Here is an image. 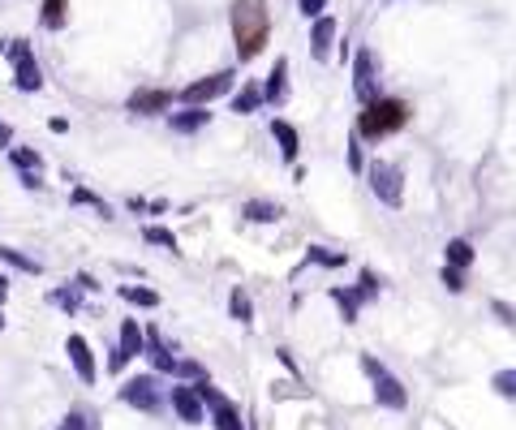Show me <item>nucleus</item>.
I'll use <instances>...</instances> for the list:
<instances>
[{
  "label": "nucleus",
  "instance_id": "obj_13",
  "mask_svg": "<svg viewBox=\"0 0 516 430\" xmlns=\"http://www.w3.org/2000/svg\"><path fill=\"white\" fill-rule=\"evenodd\" d=\"M172 409H177V418L190 422V426H198V422H203V413H207L194 387H172Z\"/></svg>",
  "mask_w": 516,
  "mask_h": 430
},
{
  "label": "nucleus",
  "instance_id": "obj_10",
  "mask_svg": "<svg viewBox=\"0 0 516 430\" xmlns=\"http://www.w3.org/2000/svg\"><path fill=\"white\" fill-rule=\"evenodd\" d=\"M142 353V332H138V323L134 319H125L121 323V344H117V353H112V370H117V375H121V370H125V362H129V357H138Z\"/></svg>",
  "mask_w": 516,
  "mask_h": 430
},
{
  "label": "nucleus",
  "instance_id": "obj_5",
  "mask_svg": "<svg viewBox=\"0 0 516 430\" xmlns=\"http://www.w3.org/2000/svg\"><path fill=\"white\" fill-rule=\"evenodd\" d=\"M9 61H13V82L22 86V91H39L43 86V74H39V65H35V52H31V43L26 39H9Z\"/></svg>",
  "mask_w": 516,
  "mask_h": 430
},
{
  "label": "nucleus",
  "instance_id": "obj_15",
  "mask_svg": "<svg viewBox=\"0 0 516 430\" xmlns=\"http://www.w3.org/2000/svg\"><path fill=\"white\" fill-rule=\"evenodd\" d=\"M332 39H336V22L332 18H314V31H310V52L327 61L332 56Z\"/></svg>",
  "mask_w": 516,
  "mask_h": 430
},
{
  "label": "nucleus",
  "instance_id": "obj_29",
  "mask_svg": "<svg viewBox=\"0 0 516 430\" xmlns=\"http://www.w3.org/2000/svg\"><path fill=\"white\" fill-rule=\"evenodd\" d=\"M491 387L499 396H508V400H516V370H499V375L491 379Z\"/></svg>",
  "mask_w": 516,
  "mask_h": 430
},
{
  "label": "nucleus",
  "instance_id": "obj_17",
  "mask_svg": "<svg viewBox=\"0 0 516 430\" xmlns=\"http://www.w3.org/2000/svg\"><path fill=\"white\" fill-rule=\"evenodd\" d=\"M211 121V112L207 108H185V112H172V129H177V134H194V129H203Z\"/></svg>",
  "mask_w": 516,
  "mask_h": 430
},
{
  "label": "nucleus",
  "instance_id": "obj_2",
  "mask_svg": "<svg viewBox=\"0 0 516 430\" xmlns=\"http://www.w3.org/2000/svg\"><path fill=\"white\" fill-rule=\"evenodd\" d=\"M405 121H409V104L405 99H370L366 104V112L357 117V134L362 138H387V134H396V129H405Z\"/></svg>",
  "mask_w": 516,
  "mask_h": 430
},
{
  "label": "nucleus",
  "instance_id": "obj_18",
  "mask_svg": "<svg viewBox=\"0 0 516 430\" xmlns=\"http://www.w3.org/2000/svg\"><path fill=\"white\" fill-rule=\"evenodd\" d=\"M271 138L280 142V155H284V160H297L301 138H297V129H293L289 121H271Z\"/></svg>",
  "mask_w": 516,
  "mask_h": 430
},
{
  "label": "nucleus",
  "instance_id": "obj_38",
  "mask_svg": "<svg viewBox=\"0 0 516 430\" xmlns=\"http://www.w3.org/2000/svg\"><path fill=\"white\" fill-rule=\"evenodd\" d=\"M5 293H9V284H5V276H0V301H5Z\"/></svg>",
  "mask_w": 516,
  "mask_h": 430
},
{
  "label": "nucleus",
  "instance_id": "obj_4",
  "mask_svg": "<svg viewBox=\"0 0 516 430\" xmlns=\"http://www.w3.org/2000/svg\"><path fill=\"white\" fill-rule=\"evenodd\" d=\"M366 177H370V194H375L383 207H400V203H405V181H400V168L396 164L375 160V164L366 168Z\"/></svg>",
  "mask_w": 516,
  "mask_h": 430
},
{
  "label": "nucleus",
  "instance_id": "obj_33",
  "mask_svg": "<svg viewBox=\"0 0 516 430\" xmlns=\"http://www.w3.org/2000/svg\"><path fill=\"white\" fill-rule=\"evenodd\" d=\"M310 258H314V263H323V267H340V263H344V254H327L323 246H314Z\"/></svg>",
  "mask_w": 516,
  "mask_h": 430
},
{
  "label": "nucleus",
  "instance_id": "obj_36",
  "mask_svg": "<svg viewBox=\"0 0 516 430\" xmlns=\"http://www.w3.org/2000/svg\"><path fill=\"white\" fill-rule=\"evenodd\" d=\"M495 314H504V323H516V310L504 306V301H495Z\"/></svg>",
  "mask_w": 516,
  "mask_h": 430
},
{
  "label": "nucleus",
  "instance_id": "obj_27",
  "mask_svg": "<svg viewBox=\"0 0 516 430\" xmlns=\"http://www.w3.org/2000/svg\"><path fill=\"white\" fill-rule=\"evenodd\" d=\"M43 26H65V0H43Z\"/></svg>",
  "mask_w": 516,
  "mask_h": 430
},
{
  "label": "nucleus",
  "instance_id": "obj_23",
  "mask_svg": "<svg viewBox=\"0 0 516 430\" xmlns=\"http://www.w3.org/2000/svg\"><path fill=\"white\" fill-rule=\"evenodd\" d=\"M56 430H99V418H95L91 409H74L61 426H56Z\"/></svg>",
  "mask_w": 516,
  "mask_h": 430
},
{
  "label": "nucleus",
  "instance_id": "obj_31",
  "mask_svg": "<svg viewBox=\"0 0 516 430\" xmlns=\"http://www.w3.org/2000/svg\"><path fill=\"white\" fill-rule=\"evenodd\" d=\"M443 284H448V293H465V276L456 267H443V276H439Z\"/></svg>",
  "mask_w": 516,
  "mask_h": 430
},
{
  "label": "nucleus",
  "instance_id": "obj_14",
  "mask_svg": "<svg viewBox=\"0 0 516 430\" xmlns=\"http://www.w3.org/2000/svg\"><path fill=\"white\" fill-rule=\"evenodd\" d=\"M263 99H267V104H276V108L284 104V99H289V61H284V56L276 61V69H271V74H267Z\"/></svg>",
  "mask_w": 516,
  "mask_h": 430
},
{
  "label": "nucleus",
  "instance_id": "obj_35",
  "mask_svg": "<svg viewBox=\"0 0 516 430\" xmlns=\"http://www.w3.org/2000/svg\"><path fill=\"white\" fill-rule=\"evenodd\" d=\"M349 164H353V172H362V147H357V138L349 142Z\"/></svg>",
  "mask_w": 516,
  "mask_h": 430
},
{
  "label": "nucleus",
  "instance_id": "obj_28",
  "mask_svg": "<svg viewBox=\"0 0 516 430\" xmlns=\"http://www.w3.org/2000/svg\"><path fill=\"white\" fill-rule=\"evenodd\" d=\"M228 310H233V319H237V323H250V314H254V306H250V297H246V293H241V289H237L233 297H228Z\"/></svg>",
  "mask_w": 516,
  "mask_h": 430
},
{
  "label": "nucleus",
  "instance_id": "obj_8",
  "mask_svg": "<svg viewBox=\"0 0 516 430\" xmlns=\"http://www.w3.org/2000/svg\"><path fill=\"white\" fill-rule=\"evenodd\" d=\"M198 400H203V409H211V418H215V430H241V413L233 409V400L220 396L207 379H198Z\"/></svg>",
  "mask_w": 516,
  "mask_h": 430
},
{
  "label": "nucleus",
  "instance_id": "obj_32",
  "mask_svg": "<svg viewBox=\"0 0 516 430\" xmlns=\"http://www.w3.org/2000/svg\"><path fill=\"white\" fill-rule=\"evenodd\" d=\"M297 9H301V18H323L327 0H297Z\"/></svg>",
  "mask_w": 516,
  "mask_h": 430
},
{
  "label": "nucleus",
  "instance_id": "obj_7",
  "mask_svg": "<svg viewBox=\"0 0 516 430\" xmlns=\"http://www.w3.org/2000/svg\"><path fill=\"white\" fill-rule=\"evenodd\" d=\"M121 400H125V405H134V409H142V413H160V405H164L160 379H155V375L129 379V383L121 387Z\"/></svg>",
  "mask_w": 516,
  "mask_h": 430
},
{
  "label": "nucleus",
  "instance_id": "obj_3",
  "mask_svg": "<svg viewBox=\"0 0 516 430\" xmlns=\"http://www.w3.org/2000/svg\"><path fill=\"white\" fill-rule=\"evenodd\" d=\"M362 370L370 375V383H375V400L383 409H405L409 405V392H405V383H400L392 370H387L383 362H375V357H362Z\"/></svg>",
  "mask_w": 516,
  "mask_h": 430
},
{
  "label": "nucleus",
  "instance_id": "obj_24",
  "mask_svg": "<svg viewBox=\"0 0 516 430\" xmlns=\"http://www.w3.org/2000/svg\"><path fill=\"white\" fill-rule=\"evenodd\" d=\"M121 297L129 301V306H160V297H155L151 289H138V284H121Z\"/></svg>",
  "mask_w": 516,
  "mask_h": 430
},
{
  "label": "nucleus",
  "instance_id": "obj_19",
  "mask_svg": "<svg viewBox=\"0 0 516 430\" xmlns=\"http://www.w3.org/2000/svg\"><path fill=\"white\" fill-rule=\"evenodd\" d=\"M241 215L254 224H271V220H280V203H267V198H250L246 207H241Z\"/></svg>",
  "mask_w": 516,
  "mask_h": 430
},
{
  "label": "nucleus",
  "instance_id": "obj_11",
  "mask_svg": "<svg viewBox=\"0 0 516 430\" xmlns=\"http://www.w3.org/2000/svg\"><path fill=\"white\" fill-rule=\"evenodd\" d=\"M168 108H172V91H155V86H147V91L129 95V112H138V117H155V112H168Z\"/></svg>",
  "mask_w": 516,
  "mask_h": 430
},
{
  "label": "nucleus",
  "instance_id": "obj_25",
  "mask_svg": "<svg viewBox=\"0 0 516 430\" xmlns=\"http://www.w3.org/2000/svg\"><path fill=\"white\" fill-rule=\"evenodd\" d=\"M0 258H5V263H13L18 271H26V276H39V263H35V258H26V254H18V250L0 246Z\"/></svg>",
  "mask_w": 516,
  "mask_h": 430
},
{
  "label": "nucleus",
  "instance_id": "obj_6",
  "mask_svg": "<svg viewBox=\"0 0 516 430\" xmlns=\"http://www.w3.org/2000/svg\"><path fill=\"white\" fill-rule=\"evenodd\" d=\"M233 82H237L233 69H220V74H207V78L190 82L181 91V99H185V104H194V108H203V104H211V99H220V95L233 91Z\"/></svg>",
  "mask_w": 516,
  "mask_h": 430
},
{
  "label": "nucleus",
  "instance_id": "obj_26",
  "mask_svg": "<svg viewBox=\"0 0 516 430\" xmlns=\"http://www.w3.org/2000/svg\"><path fill=\"white\" fill-rule=\"evenodd\" d=\"M9 160H13V168H22V172H39V168H43L39 155H35V151H26V147L9 151Z\"/></svg>",
  "mask_w": 516,
  "mask_h": 430
},
{
  "label": "nucleus",
  "instance_id": "obj_30",
  "mask_svg": "<svg viewBox=\"0 0 516 430\" xmlns=\"http://www.w3.org/2000/svg\"><path fill=\"white\" fill-rule=\"evenodd\" d=\"M142 237H147V241H151V246L177 250V237H172V233H168V228H155V224H151V228H142Z\"/></svg>",
  "mask_w": 516,
  "mask_h": 430
},
{
  "label": "nucleus",
  "instance_id": "obj_9",
  "mask_svg": "<svg viewBox=\"0 0 516 430\" xmlns=\"http://www.w3.org/2000/svg\"><path fill=\"white\" fill-rule=\"evenodd\" d=\"M353 91L362 104H370V99H379V65H375V52L362 48L353 61Z\"/></svg>",
  "mask_w": 516,
  "mask_h": 430
},
{
  "label": "nucleus",
  "instance_id": "obj_37",
  "mask_svg": "<svg viewBox=\"0 0 516 430\" xmlns=\"http://www.w3.org/2000/svg\"><path fill=\"white\" fill-rule=\"evenodd\" d=\"M22 185H26V190H39V185H43L39 172H22Z\"/></svg>",
  "mask_w": 516,
  "mask_h": 430
},
{
  "label": "nucleus",
  "instance_id": "obj_39",
  "mask_svg": "<svg viewBox=\"0 0 516 430\" xmlns=\"http://www.w3.org/2000/svg\"><path fill=\"white\" fill-rule=\"evenodd\" d=\"M0 327H5V314H0Z\"/></svg>",
  "mask_w": 516,
  "mask_h": 430
},
{
  "label": "nucleus",
  "instance_id": "obj_34",
  "mask_svg": "<svg viewBox=\"0 0 516 430\" xmlns=\"http://www.w3.org/2000/svg\"><path fill=\"white\" fill-rule=\"evenodd\" d=\"M52 301H56V306H61V310H78V293H74V289L52 293Z\"/></svg>",
  "mask_w": 516,
  "mask_h": 430
},
{
  "label": "nucleus",
  "instance_id": "obj_1",
  "mask_svg": "<svg viewBox=\"0 0 516 430\" xmlns=\"http://www.w3.org/2000/svg\"><path fill=\"white\" fill-rule=\"evenodd\" d=\"M233 43H237V56L241 61H254L258 52L267 48V35H271V13H267V0H233Z\"/></svg>",
  "mask_w": 516,
  "mask_h": 430
},
{
  "label": "nucleus",
  "instance_id": "obj_22",
  "mask_svg": "<svg viewBox=\"0 0 516 430\" xmlns=\"http://www.w3.org/2000/svg\"><path fill=\"white\" fill-rule=\"evenodd\" d=\"M332 297H336V306L344 310V323H353V319H357V306L366 301L357 289H332Z\"/></svg>",
  "mask_w": 516,
  "mask_h": 430
},
{
  "label": "nucleus",
  "instance_id": "obj_20",
  "mask_svg": "<svg viewBox=\"0 0 516 430\" xmlns=\"http://www.w3.org/2000/svg\"><path fill=\"white\" fill-rule=\"evenodd\" d=\"M443 254H448V263H443V267H456V271H465V267L473 263V246H469L465 237L448 241V250H443Z\"/></svg>",
  "mask_w": 516,
  "mask_h": 430
},
{
  "label": "nucleus",
  "instance_id": "obj_12",
  "mask_svg": "<svg viewBox=\"0 0 516 430\" xmlns=\"http://www.w3.org/2000/svg\"><path fill=\"white\" fill-rule=\"evenodd\" d=\"M65 353H69V362H74L78 379L82 383H95V353H91V344H86L82 336H69L65 340Z\"/></svg>",
  "mask_w": 516,
  "mask_h": 430
},
{
  "label": "nucleus",
  "instance_id": "obj_16",
  "mask_svg": "<svg viewBox=\"0 0 516 430\" xmlns=\"http://www.w3.org/2000/svg\"><path fill=\"white\" fill-rule=\"evenodd\" d=\"M147 340H151V344H147V357H151V366L160 370V375H177V353H172L168 344H164L160 336H155V332H151Z\"/></svg>",
  "mask_w": 516,
  "mask_h": 430
},
{
  "label": "nucleus",
  "instance_id": "obj_21",
  "mask_svg": "<svg viewBox=\"0 0 516 430\" xmlns=\"http://www.w3.org/2000/svg\"><path fill=\"white\" fill-rule=\"evenodd\" d=\"M258 104H263V86H241V91L233 95V112H241V117L254 112Z\"/></svg>",
  "mask_w": 516,
  "mask_h": 430
}]
</instances>
